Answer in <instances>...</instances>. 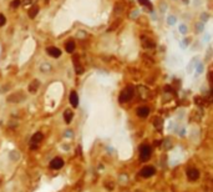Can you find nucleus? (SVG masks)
<instances>
[{"mask_svg":"<svg viewBox=\"0 0 213 192\" xmlns=\"http://www.w3.org/2000/svg\"><path fill=\"white\" fill-rule=\"evenodd\" d=\"M64 166V160L60 157H55L51 162H50V167L53 170H60Z\"/></svg>","mask_w":213,"mask_h":192,"instance_id":"7","label":"nucleus"},{"mask_svg":"<svg viewBox=\"0 0 213 192\" xmlns=\"http://www.w3.org/2000/svg\"><path fill=\"white\" fill-rule=\"evenodd\" d=\"M24 99H25V95L23 94V91H16V92H14V94H11V95L8 96V101L16 104V102L23 101Z\"/></svg>","mask_w":213,"mask_h":192,"instance_id":"3","label":"nucleus"},{"mask_svg":"<svg viewBox=\"0 0 213 192\" xmlns=\"http://www.w3.org/2000/svg\"><path fill=\"white\" fill-rule=\"evenodd\" d=\"M6 23V18L4 16V14H0V27L4 26Z\"/></svg>","mask_w":213,"mask_h":192,"instance_id":"20","label":"nucleus"},{"mask_svg":"<svg viewBox=\"0 0 213 192\" xmlns=\"http://www.w3.org/2000/svg\"><path fill=\"white\" fill-rule=\"evenodd\" d=\"M64 117H65L66 124H70V122H71V120H72V117H74L72 111H71V110H66L65 113H64Z\"/></svg>","mask_w":213,"mask_h":192,"instance_id":"15","label":"nucleus"},{"mask_svg":"<svg viewBox=\"0 0 213 192\" xmlns=\"http://www.w3.org/2000/svg\"><path fill=\"white\" fill-rule=\"evenodd\" d=\"M46 53L51 56V58H55V59H58L59 56H61V50L58 47H55V46H50V47H47V50Z\"/></svg>","mask_w":213,"mask_h":192,"instance_id":"8","label":"nucleus"},{"mask_svg":"<svg viewBox=\"0 0 213 192\" xmlns=\"http://www.w3.org/2000/svg\"><path fill=\"white\" fill-rule=\"evenodd\" d=\"M148 113H150V109H148L147 106H141V107L137 109V116L138 117L145 119V117L148 116Z\"/></svg>","mask_w":213,"mask_h":192,"instance_id":"9","label":"nucleus"},{"mask_svg":"<svg viewBox=\"0 0 213 192\" xmlns=\"http://www.w3.org/2000/svg\"><path fill=\"white\" fill-rule=\"evenodd\" d=\"M39 86H40V82H39L38 80L31 81V82H30V85H29V92H31V94H34V92H36V91H38V89H39Z\"/></svg>","mask_w":213,"mask_h":192,"instance_id":"12","label":"nucleus"},{"mask_svg":"<svg viewBox=\"0 0 213 192\" xmlns=\"http://www.w3.org/2000/svg\"><path fill=\"white\" fill-rule=\"evenodd\" d=\"M120 23H121V21H120V20H117V21H116V23H113V24L111 25V27H110V29H109V31H112V30H116V29H117V25H120Z\"/></svg>","mask_w":213,"mask_h":192,"instance_id":"21","label":"nucleus"},{"mask_svg":"<svg viewBox=\"0 0 213 192\" xmlns=\"http://www.w3.org/2000/svg\"><path fill=\"white\" fill-rule=\"evenodd\" d=\"M153 124H155V126L157 127L158 130H161V126H162V120H161L160 117H156V119L153 120Z\"/></svg>","mask_w":213,"mask_h":192,"instance_id":"16","label":"nucleus"},{"mask_svg":"<svg viewBox=\"0 0 213 192\" xmlns=\"http://www.w3.org/2000/svg\"><path fill=\"white\" fill-rule=\"evenodd\" d=\"M155 172H156L155 167H152V166H146V167H143V168L141 170L140 175H141L142 177H145V179H148V177L153 176V175H155Z\"/></svg>","mask_w":213,"mask_h":192,"instance_id":"4","label":"nucleus"},{"mask_svg":"<svg viewBox=\"0 0 213 192\" xmlns=\"http://www.w3.org/2000/svg\"><path fill=\"white\" fill-rule=\"evenodd\" d=\"M20 4H21V0H13L10 6H11L13 9H16V8H19V6H20Z\"/></svg>","mask_w":213,"mask_h":192,"instance_id":"17","label":"nucleus"},{"mask_svg":"<svg viewBox=\"0 0 213 192\" xmlns=\"http://www.w3.org/2000/svg\"><path fill=\"white\" fill-rule=\"evenodd\" d=\"M151 152H152L151 146L141 145V147H140V160L141 161H147L151 157Z\"/></svg>","mask_w":213,"mask_h":192,"instance_id":"2","label":"nucleus"},{"mask_svg":"<svg viewBox=\"0 0 213 192\" xmlns=\"http://www.w3.org/2000/svg\"><path fill=\"white\" fill-rule=\"evenodd\" d=\"M42 139H44V135H42L41 132L34 133L33 137H31V141H30V142H31V148H36V147H38V144L42 141Z\"/></svg>","mask_w":213,"mask_h":192,"instance_id":"5","label":"nucleus"},{"mask_svg":"<svg viewBox=\"0 0 213 192\" xmlns=\"http://www.w3.org/2000/svg\"><path fill=\"white\" fill-rule=\"evenodd\" d=\"M72 62H74V65H75L76 73H77V74H82V73H84V69L81 67V64H80V59H79V56H77V55L72 56Z\"/></svg>","mask_w":213,"mask_h":192,"instance_id":"10","label":"nucleus"},{"mask_svg":"<svg viewBox=\"0 0 213 192\" xmlns=\"http://www.w3.org/2000/svg\"><path fill=\"white\" fill-rule=\"evenodd\" d=\"M75 41H72V40H70V41H67L66 42V45H65V49H66V51L67 53H74V50H75Z\"/></svg>","mask_w":213,"mask_h":192,"instance_id":"14","label":"nucleus"},{"mask_svg":"<svg viewBox=\"0 0 213 192\" xmlns=\"http://www.w3.org/2000/svg\"><path fill=\"white\" fill-rule=\"evenodd\" d=\"M135 95V89L133 86H131V85H129V86H126L122 91L121 94H120V102L124 104V102H129L130 100H132V97Z\"/></svg>","mask_w":213,"mask_h":192,"instance_id":"1","label":"nucleus"},{"mask_svg":"<svg viewBox=\"0 0 213 192\" xmlns=\"http://www.w3.org/2000/svg\"><path fill=\"white\" fill-rule=\"evenodd\" d=\"M143 45H145V47H155V42H153V41H151V40L145 39Z\"/></svg>","mask_w":213,"mask_h":192,"instance_id":"18","label":"nucleus"},{"mask_svg":"<svg viewBox=\"0 0 213 192\" xmlns=\"http://www.w3.org/2000/svg\"><path fill=\"white\" fill-rule=\"evenodd\" d=\"M70 104L74 106V107H77L79 106V96L75 91H71L70 92Z\"/></svg>","mask_w":213,"mask_h":192,"instance_id":"11","label":"nucleus"},{"mask_svg":"<svg viewBox=\"0 0 213 192\" xmlns=\"http://www.w3.org/2000/svg\"><path fill=\"white\" fill-rule=\"evenodd\" d=\"M38 13H39V6H36V5H34V6H31L30 8V10H29V18L30 19H34L35 16L38 15Z\"/></svg>","mask_w":213,"mask_h":192,"instance_id":"13","label":"nucleus"},{"mask_svg":"<svg viewBox=\"0 0 213 192\" xmlns=\"http://www.w3.org/2000/svg\"><path fill=\"white\" fill-rule=\"evenodd\" d=\"M187 177L189 181H196L200 177V171L196 168H188L187 170Z\"/></svg>","mask_w":213,"mask_h":192,"instance_id":"6","label":"nucleus"},{"mask_svg":"<svg viewBox=\"0 0 213 192\" xmlns=\"http://www.w3.org/2000/svg\"><path fill=\"white\" fill-rule=\"evenodd\" d=\"M138 1H140L142 5H146L150 10H152V5H151V3H150V0H138Z\"/></svg>","mask_w":213,"mask_h":192,"instance_id":"19","label":"nucleus"}]
</instances>
